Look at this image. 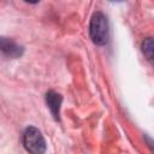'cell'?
<instances>
[{
	"mask_svg": "<svg viewBox=\"0 0 154 154\" xmlns=\"http://www.w3.org/2000/svg\"><path fill=\"white\" fill-rule=\"evenodd\" d=\"M89 35L91 41L97 46H103L108 42L109 38V26L107 17L97 11L91 16L89 24Z\"/></svg>",
	"mask_w": 154,
	"mask_h": 154,
	"instance_id": "6da1fadb",
	"label": "cell"
},
{
	"mask_svg": "<svg viewBox=\"0 0 154 154\" xmlns=\"http://www.w3.org/2000/svg\"><path fill=\"white\" fill-rule=\"evenodd\" d=\"M23 146L30 154H43L46 152V141L41 131L35 126H29L23 134Z\"/></svg>",
	"mask_w": 154,
	"mask_h": 154,
	"instance_id": "7a4b0ae2",
	"label": "cell"
},
{
	"mask_svg": "<svg viewBox=\"0 0 154 154\" xmlns=\"http://www.w3.org/2000/svg\"><path fill=\"white\" fill-rule=\"evenodd\" d=\"M0 52L10 58H19L23 54L24 48L12 38L0 36Z\"/></svg>",
	"mask_w": 154,
	"mask_h": 154,
	"instance_id": "3957f363",
	"label": "cell"
},
{
	"mask_svg": "<svg viewBox=\"0 0 154 154\" xmlns=\"http://www.w3.org/2000/svg\"><path fill=\"white\" fill-rule=\"evenodd\" d=\"M63 97L59 93L54 91V90H49L46 94V102L48 108L51 109L54 119L59 120V113H60V105H61Z\"/></svg>",
	"mask_w": 154,
	"mask_h": 154,
	"instance_id": "277c9868",
	"label": "cell"
},
{
	"mask_svg": "<svg viewBox=\"0 0 154 154\" xmlns=\"http://www.w3.org/2000/svg\"><path fill=\"white\" fill-rule=\"evenodd\" d=\"M142 51L148 60L153 59V40H152V37L144 38V41L142 42Z\"/></svg>",
	"mask_w": 154,
	"mask_h": 154,
	"instance_id": "5b68a950",
	"label": "cell"
}]
</instances>
